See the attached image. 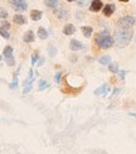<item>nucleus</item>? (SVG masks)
I'll return each instance as SVG.
<instances>
[{"label": "nucleus", "instance_id": "obj_1", "mask_svg": "<svg viewBox=\"0 0 136 154\" xmlns=\"http://www.w3.org/2000/svg\"><path fill=\"white\" fill-rule=\"evenodd\" d=\"M132 34H134L132 29H122V28H119L115 32V42L117 43V46L120 48H124V47H126L127 44L131 42Z\"/></svg>", "mask_w": 136, "mask_h": 154}, {"label": "nucleus", "instance_id": "obj_2", "mask_svg": "<svg viewBox=\"0 0 136 154\" xmlns=\"http://www.w3.org/2000/svg\"><path fill=\"white\" fill-rule=\"evenodd\" d=\"M95 43L101 49H108L115 44V38L111 34H108L107 32H102V33H98L96 35Z\"/></svg>", "mask_w": 136, "mask_h": 154}, {"label": "nucleus", "instance_id": "obj_3", "mask_svg": "<svg viewBox=\"0 0 136 154\" xmlns=\"http://www.w3.org/2000/svg\"><path fill=\"white\" fill-rule=\"evenodd\" d=\"M135 23H136V19L132 15H125L117 20L119 28H122V29H131Z\"/></svg>", "mask_w": 136, "mask_h": 154}, {"label": "nucleus", "instance_id": "obj_4", "mask_svg": "<svg viewBox=\"0 0 136 154\" xmlns=\"http://www.w3.org/2000/svg\"><path fill=\"white\" fill-rule=\"evenodd\" d=\"M3 54H4V60H5L6 65H8L9 67L15 66V58H14V54H13V48L10 46H6L4 48Z\"/></svg>", "mask_w": 136, "mask_h": 154}, {"label": "nucleus", "instance_id": "obj_5", "mask_svg": "<svg viewBox=\"0 0 136 154\" xmlns=\"http://www.w3.org/2000/svg\"><path fill=\"white\" fill-rule=\"evenodd\" d=\"M9 3L17 11H24V10H27V8H28V2L27 0H9Z\"/></svg>", "mask_w": 136, "mask_h": 154}, {"label": "nucleus", "instance_id": "obj_6", "mask_svg": "<svg viewBox=\"0 0 136 154\" xmlns=\"http://www.w3.org/2000/svg\"><path fill=\"white\" fill-rule=\"evenodd\" d=\"M103 9V4L101 0H92L89 4V10L93 11V13H98L100 10Z\"/></svg>", "mask_w": 136, "mask_h": 154}, {"label": "nucleus", "instance_id": "obj_7", "mask_svg": "<svg viewBox=\"0 0 136 154\" xmlns=\"http://www.w3.org/2000/svg\"><path fill=\"white\" fill-rule=\"evenodd\" d=\"M69 49L73 51V52H78V51L83 49V44L78 39H72L69 42Z\"/></svg>", "mask_w": 136, "mask_h": 154}, {"label": "nucleus", "instance_id": "obj_8", "mask_svg": "<svg viewBox=\"0 0 136 154\" xmlns=\"http://www.w3.org/2000/svg\"><path fill=\"white\" fill-rule=\"evenodd\" d=\"M115 9H116L115 4H106L105 6H103L102 13H103V15H105V17H111L115 13Z\"/></svg>", "mask_w": 136, "mask_h": 154}, {"label": "nucleus", "instance_id": "obj_9", "mask_svg": "<svg viewBox=\"0 0 136 154\" xmlns=\"http://www.w3.org/2000/svg\"><path fill=\"white\" fill-rule=\"evenodd\" d=\"M54 14L58 19H67L68 18V10L62 8V6H59V8H57L54 10Z\"/></svg>", "mask_w": 136, "mask_h": 154}, {"label": "nucleus", "instance_id": "obj_10", "mask_svg": "<svg viewBox=\"0 0 136 154\" xmlns=\"http://www.w3.org/2000/svg\"><path fill=\"white\" fill-rule=\"evenodd\" d=\"M76 33V27L73 24H66L63 27V34L64 35H72V34H74Z\"/></svg>", "mask_w": 136, "mask_h": 154}, {"label": "nucleus", "instance_id": "obj_11", "mask_svg": "<svg viewBox=\"0 0 136 154\" xmlns=\"http://www.w3.org/2000/svg\"><path fill=\"white\" fill-rule=\"evenodd\" d=\"M34 39H35V34H34L32 30L25 32L24 35H23V41H24L25 43H33Z\"/></svg>", "mask_w": 136, "mask_h": 154}, {"label": "nucleus", "instance_id": "obj_12", "mask_svg": "<svg viewBox=\"0 0 136 154\" xmlns=\"http://www.w3.org/2000/svg\"><path fill=\"white\" fill-rule=\"evenodd\" d=\"M13 20H14L15 24H19V25H24L25 23H27V18H25L24 15L22 14H15L14 18H13Z\"/></svg>", "mask_w": 136, "mask_h": 154}, {"label": "nucleus", "instance_id": "obj_13", "mask_svg": "<svg viewBox=\"0 0 136 154\" xmlns=\"http://www.w3.org/2000/svg\"><path fill=\"white\" fill-rule=\"evenodd\" d=\"M44 4L50 9H57L59 8V0H44Z\"/></svg>", "mask_w": 136, "mask_h": 154}, {"label": "nucleus", "instance_id": "obj_14", "mask_svg": "<svg viewBox=\"0 0 136 154\" xmlns=\"http://www.w3.org/2000/svg\"><path fill=\"white\" fill-rule=\"evenodd\" d=\"M42 15H43V11L42 10H32L30 11V18H32V20H34V22L41 20Z\"/></svg>", "mask_w": 136, "mask_h": 154}, {"label": "nucleus", "instance_id": "obj_15", "mask_svg": "<svg viewBox=\"0 0 136 154\" xmlns=\"http://www.w3.org/2000/svg\"><path fill=\"white\" fill-rule=\"evenodd\" d=\"M108 91H110V87H108V85H106V83H105V85H102L101 87L95 90V95H101V94L107 95Z\"/></svg>", "mask_w": 136, "mask_h": 154}, {"label": "nucleus", "instance_id": "obj_16", "mask_svg": "<svg viewBox=\"0 0 136 154\" xmlns=\"http://www.w3.org/2000/svg\"><path fill=\"white\" fill-rule=\"evenodd\" d=\"M81 32H82V34H83V35L88 38V37L92 35L93 29H92V27H88V25H83V27L81 28Z\"/></svg>", "mask_w": 136, "mask_h": 154}, {"label": "nucleus", "instance_id": "obj_17", "mask_svg": "<svg viewBox=\"0 0 136 154\" xmlns=\"http://www.w3.org/2000/svg\"><path fill=\"white\" fill-rule=\"evenodd\" d=\"M111 61H112V58H111V56H108V54L102 56L101 58L98 60V62L101 63V65H103V66H108V65H111Z\"/></svg>", "mask_w": 136, "mask_h": 154}, {"label": "nucleus", "instance_id": "obj_18", "mask_svg": "<svg viewBox=\"0 0 136 154\" xmlns=\"http://www.w3.org/2000/svg\"><path fill=\"white\" fill-rule=\"evenodd\" d=\"M38 37H39L41 38V39H47V38H48V30L47 29H45V28H43V27H41V28H38Z\"/></svg>", "mask_w": 136, "mask_h": 154}, {"label": "nucleus", "instance_id": "obj_19", "mask_svg": "<svg viewBox=\"0 0 136 154\" xmlns=\"http://www.w3.org/2000/svg\"><path fill=\"white\" fill-rule=\"evenodd\" d=\"M49 87V82L47 80H41L38 82V91H43V90Z\"/></svg>", "mask_w": 136, "mask_h": 154}, {"label": "nucleus", "instance_id": "obj_20", "mask_svg": "<svg viewBox=\"0 0 136 154\" xmlns=\"http://www.w3.org/2000/svg\"><path fill=\"white\" fill-rule=\"evenodd\" d=\"M0 35H2L3 38H5V39H9V38H10L9 29H6V28H0Z\"/></svg>", "mask_w": 136, "mask_h": 154}, {"label": "nucleus", "instance_id": "obj_21", "mask_svg": "<svg viewBox=\"0 0 136 154\" xmlns=\"http://www.w3.org/2000/svg\"><path fill=\"white\" fill-rule=\"evenodd\" d=\"M108 69L112 73H119V65L117 63H111V65H108Z\"/></svg>", "mask_w": 136, "mask_h": 154}, {"label": "nucleus", "instance_id": "obj_22", "mask_svg": "<svg viewBox=\"0 0 136 154\" xmlns=\"http://www.w3.org/2000/svg\"><path fill=\"white\" fill-rule=\"evenodd\" d=\"M47 51H48V54H49V57H54V56L57 54V48H56L54 46H48Z\"/></svg>", "mask_w": 136, "mask_h": 154}, {"label": "nucleus", "instance_id": "obj_23", "mask_svg": "<svg viewBox=\"0 0 136 154\" xmlns=\"http://www.w3.org/2000/svg\"><path fill=\"white\" fill-rule=\"evenodd\" d=\"M8 11H6L4 8H0V19H6L8 18Z\"/></svg>", "mask_w": 136, "mask_h": 154}, {"label": "nucleus", "instance_id": "obj_24", "mask_svg": "<svg viewBox=\"0 0 136 154\" xmlns=\"http://www.w3.org/2000/svg\"><path fill=\"white\" fill-rule=\"evenodd\" d=\"M0 28H6V29H9V28H10L9 22H6V20H2V22H0Z\"/></svg>", "mask_w": 136, "mask_h": 154}, {"label": "nucleus", "instance_id": "obj_25", "mask_svg": "<svg viewBox=\"0 0 136 154\" xmlns=\"http://www.w3.org/2000/svg\"><path fill=\"white\" fill-rule=\"evenodd\" d=\"M17 75H18V72H17V73H15V76H14V81L11 82L10 88H15V87L18 86V77H17Z\"/></svg>", "mask_w": 136, "mask_h": 154}, {"label": "nucleus", "instance_id": "obj_26", "mask_svg": "<svg viewBox=\"0 0 136 154\" xmlns=\"http://www.w3.org/2000/svg\"><path fill=\"white\" fill-rule=\"evenodd\" d=\"M38 60H39V54H38V53L35 52V53L33 54V57H32V65H35Z\"/></svg>", "mask_w": 136, "mask_h": 154}, {"label": "nucleus", "instance_id": "obj_27", "mask_svg": "<svg viewBox=\"0 0 136 154\" xmlns=\"http://www.w3.org/2000/svg\"><path fill=\"white\" fill-rule=\"evenodd\" d=\"M61 80H62V72H57L56 76H54V81H56L57 83H59Z\"/></svg>", "mask_w": 136, "mask_h": 154}, {"label": "nucleus", "instance_id": "obj_28", "mask_svg": "<svg viewBox=\"0 0 136 154\" xmlns=\"http://www.w3.org/2000/svg\"><path fill=\"white\" fill-rule=\"evenodd\" d=\"M119 75H120L121 79H125V75H126V72H125V71H119Z\"/></svg>", "mask_w": 136, "mask_h": 154}, {"label": "nucleus", "instance_id": "obj_29", "mask_svg": "<svg viewBox=\"0 0 136 154\" xmlns=\"http://www.w3.org/2000/svg\"><path fill=\"white\" fill-rule=\"evenodd\" d=\"M44 63V58H39V62H38V66H42Z\"/></svg>", "mask_w": 136, "mask_h": 154}, {"label": "nucleus", "instance_id": "obj_30", "mask_svg": "<svg viewBox=\"0 0 136 154\" xmlns=\"http://www.w3.org/2000/svg\"><path fill=\"white\" fill-rule=\"evenodd\" d=\"M67 2H69V3H71V2H74V0H67Z\"/></svg>", "mask_w": 136, "mask_h": 154}, {"label": "nucleus", "instance_id": "obj_31", "mask_svg": "<svg viewBox=\"0 0 136 154\" xmlns=\"http://www.w3.org/2000/svg\"><path fill=\"white\" fill-rule=\"evenodd\" d=\"M0 62H2V56H0Z\"/></svg>", "mask_w": 136, "mask_h": 154}]
</instances>
